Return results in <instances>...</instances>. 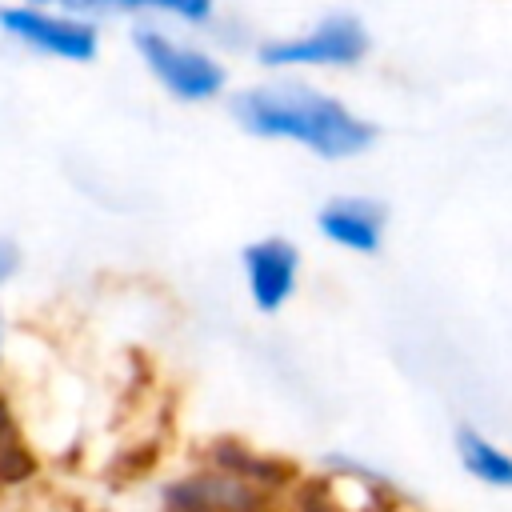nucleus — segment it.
<instances>
[{"instance_id":"obj_1","label":"nucleus","mask_w":512,"mask_h":512,"mask_svg":"<svg viewBox=\"0 0 512 512\" xmlns=\"http://www.w3.org/2000/svg\"><path fill=\"white\" fill-rule=\"evenodd\" d=\"M236 124L256 140H280L308 148L312 156L340 164L376 144V124L352 112L340 96L304 80H268L232 96Z\"/></svg>"},{"instance_id":"obj_2","label":"nucleus","mask_w":512,"mask_h":512,"mask_svg":"<svg viewBox=\"0 0 512 512\" xmlns=\"http://www.w3.org/2000/svg\"><path fill=\"white\" fill-rule=\"evenodd\" d=\"M372 48V36L360 16L352 12H328L312 20L300 32L268 36L256 44V64L272 72H308V68H356Z\"/></svg>"},{"instance_id":"obj_3","label":"nucleus","mask_w":512,"mask_h":512,"mask_svg":"<svg viewBox=\"0 0 512 512\" xmlns=\"http://www.w3.org/2000/svg\"><path fill=\"white\" fill-rule=\"evenodd\" d=\"M132 52L140 56L144 72L180 104H208L228 92V68L208 48L176 40L156 24L132 28Z\"/></svg>"},{"instance_id":"obj_4","label":"nucleus","mask_w":512,"mask_h":512,"mask_svg":"<svg viewBox=\"0 0 512 512\" xmlns=\"http://www.w3.org/2000/svg\"><path fill=\"white\" fill-rule=\"evenodd\" d=\"M0 32L12 44L64 64H92L100 56V24L60 12L52 4H24V0L0 4Z\"/></svg>"},{"instance_id":"obj_5","label":"nucleus","mask_w":512,"mask_h":512,"mask_svg":"<svg viewBox=\"0 0 512 512\" xmlns=\"http://www.w3.org/2000/svg\"><path fill=\"white\" fill-rule=\"evenodd\" d=\"M244 288L256 312L276 316L300 288V248L288 236H256L240 248Z\"/></svg>"},{"instance_id":"obj_6","label":"nucleus","mask_w":512,"mask_h":512,"mask_svg":"<svg viewBox=\"0 0 512 512\" xmlns=\"http://www.w3.org/2000/svg\"><path fill=\"white\" fill-rule=\"evenodd\" d=\"M388 212L376 196H332L316 208V232L352 256H376L384 244Z\"/></svg>"},{"instance_id":"obj_7","label":"nucleus","mask_w":512,"mask_h":512,"mask_svg":"<svg viewBox=\"0 0 512 512\" xmlns=\"http://www.w3.org/2000/svg\"><path fill=\"white\" fill-rule=\"evenodd\" d=\"M168 500L180 508V512H256L260 508V496L236 480V476H192L184 484H172L168 488Z\"/></svg>"},{"instance_id":"obj_8","label":"nucleus","mask_w":512,"mask_h":512,"mask_svg":"<svg viewBox=\"0 0 512 512\" xmlns=\"http://www.w3.org/2000/svg\"><path fill=\"white\" fill-rule=\"evenodd\" d=\"M456 456H460L468 476H476L492 488H512V452L496 448L476 428H468V424L456 428Z\"/></svg>"},{"instance_id":"obj_9","label":"nucleus","mask_w":512,"mask_h":512,"mask_svg":"<svg viewBox=\"0 0 512 512\" xmlns=\"http://www.w3.org/2000/svg\"><path fill=\"white\" fill-rule=\"evenodd\" d=\"M52 8L84 16V20H100V16H136L148 12V0H52Z\"/></svg>"},{"instance_id":"obj_10","label":"nucleus","mask_w":512,"mask_h":512,"mask_svg":"<svg viewBox=\"0 0 512 512\" xmlns=\"http://www.w3.org/2000/svg\"><path fill=\"white\" fill-rule=\"evenodd\" d=\"M148 8L160 16H172L180 24H192V28L212 24V16H216V0H148Z\"/></svg>"},{"instance_id":"obj_11","label":"nucleus","mask_w":512,"mask_h":512,"mask_svg":"<svg viewBox=\"0 0 512 512\" xmlns=\"http://www.w3.org/2000/svg\"><path fill=\"white\" fill-rule=\"evenodd\" d=\"M28 472H32V456H28L24 448H12V444H8V448L0 452V476H4V480H24Z\"/></svg>"},{"instance_id":"obj_12","label":"nucleus","mask_w":512,"mask_h":512,"mask_svg":"<svg viewBox=\"0 0 512 512\" xmlns=\"http://www.w3.org/2000/svg\"><path fill=\"white\" fill-rule=\"evenodd\" d=\"M16 268H20V248L8 236H0V288L16 276Z\"/></svg>"},{"instance_id":"obj_13","label":"nucleus","mask_w":512,"mask_h":512,"mask_svg":"<svg viewBox=\"0 0 512 512\" xmlns=\"http://www.w3.org/2000/svg\"><path fill=\"white\" fill-rule=\"evenodd\" d=\"M0 356H4V312H0Z\"/></svg>"},{"instance_id":"obj_14","label":"nucleus","mask_w":512,"mask_h":512,"mask_svg":"<svg viewBox=\"0 0 512 512\" xmlns=\"http://www.w3.org/2000/svg\"><path fill=\"white\" fill-rule=\"evenodd\" d=\"M24 4H52V0H24Z\"/></svg>"}]
</instances>
